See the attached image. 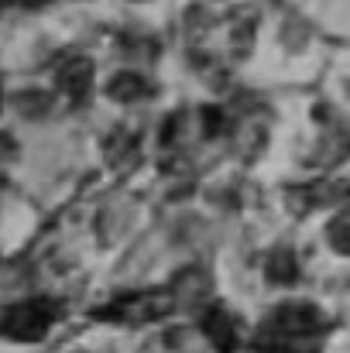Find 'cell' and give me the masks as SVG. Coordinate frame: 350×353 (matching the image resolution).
I'll list each match as a JSON object with an SVG mask.
<instances>
[{"label":"cell","mask_w":350,"mask_h":353,"mask_svg":"<svg viewBox=\"0 0 350 353\" xmlns=\"http://www.w3.org/2000/svg\"><path fill=\"white\" fill-rule=\"evenodd\" d=\"M327 243L337 250V254H350V216H340L327 227Z\"/></svg>","instance_id":"obj_8"},{"label":"cell","mask_w":350,"mask_h":353,"mask_svg":"<svg viewBox=\"0 0 350 353\" xmlns=\"http://www.w3.org/2000/svg\"><path fill=\"white\" fill-rule=\"evenodd\" d=\"M7 3H10V0H0V10H3V7H7Z\"/></svg>","instance_id":"obj_11"},{"label":"cell","mask_w":350,"mask_h":353,"mask_svg":"<svg viewBox=\"0 0 350 353\" xmlns=\"http://www.w3.org/2000/svg\"><path fill=\"white\" fill-rule=\"evenodd\" d=\"M203 123H206V127H203V130H206V137H213V134H220V130H224V114H220L217 107H206V110H203Z\"/></svg>","instance_id":"obj_9"},{"label":"cell","mask_w":350,"mask_h":353,"mask_svg":"<svg viewBox=\"0 0 350 353\" xmlns=\"http://www.w3.org/2000/svg\"><path fill=\"white\" fill-rule=\"evenodd\" d=\"M52 323H55V305L45 299H31V302H17L3 312L0 333L17 343H35L52 330Z\"/></svg>","instance_id":"obj_1"},{"label":"cell","mask_w":350,"mask_h":353,"mask_svg":"<svg viewBox=\"0 0 350 353\" xmlns=\"http://www.w3.org/2000/svg\"><path fill=\"white\" fill-rule=\"evenodd\" d=\"M327 326L323 312L316 305H306V302H285L278 305L268 323H264V333L268 336H285V340H302V336H316L320 330Z\"/></svg>","instance_id":"obj_2"},{"label":"cell","mask_w":350,"mask_h":353,"mask_svg":"<svg viewBox=\"0 0 350 353\" xmlns=\"http://www.w3.org/2000/svg\"><path fill=\"white\" fill-rule=\"evenodd\" d=\"M107 93L114 100H120V103H134V100L148 97V83H144L141 72H117L114 79L107 83Z\"/></svg>","instance_id":"obj_6"},{"label":"cell","mask_w":350,"mask_h":353,"mask_svg":"<svg viewBox=\"0 0 350 353\" xmlns=\"http://www.w3.org/2000/svg\"><path fill=\"white\" fill-rule=\"evenodd\" d=\"M168 305H172L168 295H158V292H127L117 302H110L107 309H100L97 316L114 319V323H151L162 312H168Z\"/></svg>","instance_id":"obj_3"},{"label":"cell","mask_w":350,"mask_h":353,"mask_svg":"<svg viewBox=\"0 0 350 353\" xmlns=\"http://www.w3.org/2000/svg\"><path fill=\"white\" fill-rule=\"evenodd\" d=\"M55 83H59V90H62L69 100L83 103V100L90 97V90H93V62H90L86 55L66 59V62L59 65V72H55Z\"/></svg>","instance_id":"obj_4"},{"label":"cell","mask_w":350,"mask_h":353,"mask_svg":"<svg viewBox=\"0 0 350 353\" xmlns=\"http://www.w3.org/2000/svg\"><path fill=\"white\" fill-rule=\"evenodd\" d=\"M24 7H41V3H48V0H21Z\"/></svg>","instance_id":"obj_10"},{"label":"cell","mask_w":350,"mask_h":353,"mask_svg":"<svg viewBox=\"0 0 350 353\" xmlns=\"http://www.w3.org/2000/svg\"><path fill=\"white\" fill-rule=\"evenodd\" d=\"M203 333H206V340L220 353H231L233 343H237V323H233L231 312L220 309V305H213V309L203 312Z\"/></svg>","instance_id":"obj_5"},{"label":"cell","mask_w":350,"mask_h":353,"mask_svg":"<svg viewBox=\"0 0 350 353\" xmlns=\"http://www.w3.org/2000/svg\"><path fill=\"white\" fill-rule=\"evenodd\" d=\"M0 107H3V90H0Z\"/></svg>","instance_id":"obj_12"},{"label":"cell","mask_w":350,"mask_h":353,"mask_svg":"<svg viewBox=\"0 0 350 353\" xmlns=\"http://www.w3.org/2000/svg\"><path fill=\"white\" fill-rule=\"evenodd\" d=\"M268 278L271 281H278V285H292L295 278H299V264H295V254L292 250H275L271 257H268Z\"/></svg>","instance_id":"obj_7"}]
</instances>
